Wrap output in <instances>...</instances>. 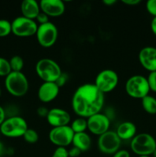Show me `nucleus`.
<instances>
[{"mask_svg": "<svg viewBox=\"0 0 156 157\" xmlns=\"http://www.w3.org/2000/svg\"><path fill=\"white\" fill-rule=\"evenodd\" d=\"M104 101V94L94 84H84L75 90L72 98L71 106L76 115L87 119L100 113Z\"/></svg>", "mask_w": 156, "mask_h": 157, "instance_id": "obj_1", "label": "nucleus"}, {"mask_svg": "<svg viewBox=\"0 0 156 157\" xmlns=\"http://www.w3.org/2000/svg\"><path fill=\"white\" fill-rule=\"evenodd\" d=\"M5 86L10 94L18 98L25 95L29 88L27 77L22 72H11L6 77Z\"/></svg>", "mask_w": 156, "mask_h": 157, "instance_id": "obj_2", "label": "nucleus"}, {"mask_svg": "<svg viewBox=\"0 0 156 157\" xmlns=\"http://www.w3.org/2000/svg\"><path fill=\"white\" fill-rule=\"evenodd\" d=\"M35 71L44 82H55L62 73L59 64L50 58H42L37 62Z\"/></svg>", "mask_w": 156, "mask_h": 157, "instance_id": "obj_3", "label": "nucleus"}, {"mask_svg": "<svg viewBox=\"0 0 156 157\" xmlns=\"http://www.w3.org/2000/svg\"><path fill=\"white\" fill-rule=\"evenodd\" d=\"M130 147L132 151L139 156H149L156 150V140L149 133H139L132 140Z\"/></svg>", "mask_w": 156, "mask_h": 157, "instance_id": "obj_4", "label": "nucleus"}, {"mask_svg": "<svg viewBox=\"0 0 156 157\" xmlns=\"http://www.w3.org/2000/svg\"><path fill=\"white\" fill-rule=\"evenodd\" d=\"M27 122L19 116H12L6 118L0 126V131L3 136L9 138H18L23 136L28 130Z\"/></svg>", "mask_w": 156, "mask_h": 157, "instance_id": "obj_5", "label": "nucleus"}, {"mask_svg": "<svg viewBox=\"0 0 156 157\" xmlns=\"http://www.w3.org/2000/svg\"><path fill=\"white\" fill-rule=\"evenodd\" d=\"M125 89L128 96L136 99H142L150 91L147 78L142 75L130 77L125 82Z\"/></svg>", "mask_w": 156, "mask_h": 157, "instance_id": "obj_6", "label": "nucleus"}, {"mask_svg": "<svg viewBox=\"0 0 156 157\" xmlns=\"http://www.w3.org/2000/svg\"><path fill=\"white\" fill-rule=\"evenodd\" d=\"M35 35L40 45L43 48H50L53 46L58 40V28L50 21L45 24L38 25Z\"/></svg>", "mask_w": 156, "mask_h": 157, "instance_id": "obj_7", "label": "nucleus"}, {"mask_svg": "<svg viewBox=\"0 0 156 157\" xmlns=\"http://www.w3.org/2000/svg\"><path fill=\"white\" fill-rule=\"evenodd\" d=\"M12 32L18 37H30L36 34L38 23L35 20L29 19L23 16L15 18L11 22Z\"/></svg>", "mask_w": 156, "mask_h": 157, "instance_id": "obj_8", "label": "nucleus"}, {"mask_svg": "<svg viewBox=\"0 0 156 157\" xmlns=\"http://www.w3.org/2000/svg\"><path fill=\"white\" fill-rule=\"evenodd\" d=\"M119 83V76L113 70L106 69L99 72L96 77L94 84L102 94L113 91Z\"/></svg>", "mask_w": 156, "mask_h": 157, "instance_id": "obj_9", "label": "nucleus"}, {"mask_svg": "<svg viewBox=\"0 0 156 157\" xmlns=\"http://www.w3.org/2000/svg\"><path fill=\"white\" fill-rule=\"evenodd\" d=\"M121 141L116 132L109 130L99 136L98 148L104 154L113 155L119 150Z\"/></svg>", "mask_w": 156, "mask_h": 157, "instance_id": "obj_10", "label": "nucleus"}, {"mask_svg": "<svg viewBox=\"0 0 156 157\" xmlns=\"http://www.w3.org/2000/svg\"><path fill=\"white\" fill-rule=\"evenodd\" d=\"M73 136L70 126L53 127L49 133V140L58 147H66L72 144Z\"/></svg>", "mask_w": 156, "mask_h": 157, "instance_id": "obj_11", "label": "nucleus"}, {"mask_svg": "<svg viewBox=\"0 0 156 157\" xmlns=\"http://www.w3.org/2000/svg\"><path fill=\"white\" fill-rule=\"evenodd\" d=\"M87 130L91 133L101 136L109 131L110 127V120L107 115L98 113L87 118Z\"/></svg>", "mask_w": 156, "mask_h": 157, "instance_id": "obj_12", "label": "nucleus"}, {"mask_svg": "<svg viewBox=\"0 0 156 157\" xmlns=\"http://www.w3.org/2000/svg\"><path fill=\"white\" fill-rule=\"evenodd\" d=\"M139 61L145 70L149 72L156 71V48L147 46L141 49Z\"/></svg>", "mask_w": 156, "mask_h": 157, "instance_id": "obj_13", "label": "nucleus"}, {"mask_svg": "<svg viewBox=\"0 0 156 157\" xmlns=\"http://www.w3.org/2000/svg\"><path fill=\"white\" fill-rule=\"evenodd\" d=\"M47 123L53 127L68 126L70 122V113L61 108H52L49 110L47 117Z\"/></svg>", "mask_w": 156, "mask_h": 157, "instance_id": "obj_14", "label": "nucleus"}, {"mask_svg": "<svg viewBox=\"0 0 156 157\" xmlns=\"http://www.w3.org/2000/svg\"><path fill=\"white\" fill-rule=\"evenodd\" d=\"M41 12L48 17H58L65 12V5L61 0H41L39 2Z\"/></svg>", "mask_w": 156, "mask_h": 157, "instance_id": "obj_15", "label": "nucleus"}, {"mask_svg": "<svg viewBox=\"0 0 156 157\" xmlns=\"http://www.w3.org/2000/svg\"><path fill=\"white\" fill-rule=\"evenodd\" d=\"M60 87L55 82H43L38 90V98L43 103H50L56 99Z\"/></svg>", "mask_w": 156, "mask_h": 157, "instance_id": "obj_16", "label": "nucleus"}, {"mask_svg": "<svg viewBox=\"0 0 156 157\" xmlns=\"http://www.w3.org/2000/svg\"><path fill=\"white\" fill-rule=\"evenodd\" d=\"M21 16L35 20L41 12L39 3L35 0H24L21 4Z\"/></svg>", "mask_w": 156, "mask_h": 157, "instance_id": "obj_17", "label": "nucleus"}, {"mask_svg": "<svg viewBox=\"0 0 156 157\" xmlns=\"http://www.w3.org/2000/svg\"><path fill=\"white\" fill-rule=\"evenodd\" d=\"M116 133L121 140H132L136 135V127L133 123L125 121L119 124Z\"/></svg>", "mask_w": 156, "mask_h": 157, "instance_id": "obj_18", "label": "nucleus"}, {"mask_svg": "<svg viewBox=\"0 0 156 157\" xmlns=\"http://www.w3.org/2000/svg\"><path fill=\"white\" fill-rule=\"evenodd\" d=\"M72 144L73 147L79 149L81 152H86L91 147V138L85 132L74 133Z\"/></svg>", "mask_w": 156, "mask_h": 157, "instance_id": "obj_19", "label": "nucleus"}, {"mask_svg": "<svg viewBox=\"0 0 156 157\" xmlns=\"http://www.w3.org/2000/svg\"><path fill=\"white\" fill-rule=\"evenodd\" d=\"M143 110L149 114H156V99L152 96L147 95L142 99Z\"/></svg>", "mask_w": 156, "mask_h": 157, "instance_id": "obj_20", "label": "nucleus"}, {"mask_svg": "<svg viewBox=\"0 0 156 157\" xmlns=\"http://www.w3.org/2000/svg\"><path fill=\"white\" fill-rule=\"evenodd\" d=\"M74 133H84L87 130V120L84 117H78L72 121L70 125Z\"/></svg>", "mask_w": 156, "mask_h": 157, "instance_id": "obj_21", "label": "nucleus"}, {"mask_svg": "<svg viewBox=\"0 0 156 157\" xmlns=\"http://www.w3.org/2000/svg\"><path fill=\"white\" fill-rule=\"evenodd\" d=\"M11 70L15 72H21L24 67V60L19 55H14L9 60Z\"/></svg>", "mask_w": 156, "mask_h": 157, "instance_id": "obj_22", "label": "nucleus"}, {"mask_svg": "<svg viewBox=\"0 0 156 157\" xmlns=\"http://www.w3.org/2000/svg\"><path fill=\"white\" fill-rule=\"evenodd\" d=\"M23 138L28 144H34L38 142V139H39V136H38V133H37V131H35V130L28 128V130H26L25 133L23 135Z\"/></svg>", "mask_w": 156, "mask_h": 157, "instance_id": "obj_23", "label": "nucleus"}, {"mask_svg": "<svg viewBox=\"0 0 156 157\" xmlns=\"http://www.w3.org/2000/svg\"><path fill=\"white\" fill-rule=\"evenodd\" d=\"M12 32V24L6 19H0V38L6 37Z\"/></svg>", "mask_w": 156, "mask_h": 157, "instance_id": "obj_24", "label": "nucleus"}, {"mask_svg": "<svg viewBox=\"0 0 156 157\" xmlns=\"http://www.w3.org/2000/svg\"><path fill=\"white\" fill-rule=\"evenodd\" d=\"M12 72L9 61L0 57V77H7Z\"/></svg>", "mask_w": 156, "mask_h": 157, "instance_id": "obj_25", "label": "nucleus"}, {"mask_svg": "<svg viewBox=\"0 0 156 157\" xmlns=\"http://www.w3.org/2000/svg\"><path fill=\"white\" fill-rule=\"evenodd\" d=\"M150 90L156 93V71L150 72L147 78Z\"/></svg>", "mask_w": 156, "mask_h": 157, "instance_id": "obj_26", "label": "nucleus"}, {"mask_svg": "<svg viewBox=\"0 0 156 157\" xmlns=\"http://www.w3.org/2000/svg\"><path fill=\"white\" fill-rule=\"evenodd\" d=\"M51 157H69L68 150L66 147H57Z\"/></svg>", "mask_w": 156, "mask_h": 157, "instance_id": "obj_27", "label": "nucleus"}, {"mask_svg": "<svg viewBox=\"0 0 156 157\" xmlns=\"http://www.w3.org/2000/svg\"><path fill=\"white\" fill-rule=\"evenodd\" d=\"M146 9L150 15L156 17V0H148L146 2Z\"/></svg>", "mask_w": 156, "mask_h": 157, "instance_id": "obj_28", "label": "nucleus"}, {"mask_svg": "<svg viewBox=\"0 0 156 157\" xmlns=\"http://www.w3.org/2000/svg\"><path fill=\"white\" fill-rule=\"evenodd\" d=\"M68 79H69L68 75H67V73H65V72H62L61 75H60L59 78H58V80L55 81V83H56L57 85L61 88V87H64V86L67 84Z\"/></svg>", "mask_w": 156, "mask_h": 157, "instance_id": "obj_29", "label": "nucleus"}, {"mask_svg": "<svg viewBox=\"0 0 156 157\" xmlns=\"http://www.w3.org/2000/svg\"><path fill=\"white\" fill-rule=\"evenodd\" d=\"M36 20L37 21H38V23L39 25H43V24H45V23L48 22L49 21V17L47 16L46 14H44V12H41L39 13V15L37 16L36 18Z\"/></svg>", "mask_w": 156, "mask_h": 157, "instance_id": "obj_30", "label": "nucleus"}, {"mask_svg": "<svg viewBox=\"0 0 156 157\" xmlns=\"http://www.w3.org/2000/svg\"><path fill=\"white\" fill-rule=\"evenodd\" d=\"M49 110L46 107L41 106L37 109V114L40 117H47V114H48Z\"/></svg>", "mask_w": 156, "mask_h": 157, "instance_id": "obj_31", "label": "nucleus"}, {"mask_svg": "<svg viewBox=\"0 0 156 157\" xmlns=\"http://www.w3.org/2000/svg\"><path fill=\"white\" fill-rule=\"evenodd\" d=\"M82 152L77 149L76 147H73L70 150H68V154H69V157H78L81 154Z\"/></svg>", "mask_w": 156, "mask_h": 157, "instance_id": "obj_32", "label": "nucleus"}, {"mask_svg": "<svg viewBox=\"0 0 156 157\" xmlns=\"http://www.w3.org/2000/svg\"><path fill=\"white\" fill-rule=\"evenodd\" d=\"M113 157H130V153L125 150H119L113 155Z\"/></svg>", "mask_w": 156, "mask_h": 157, "instance_id": "obj_33", "label": "nucleus"}, {"mask_svg": "<svg viewBox=\"0 0 156 157\" xmlns=\"http://www.w3.org/2000/svg\"><path fill=\"white\" fill-rule=\"evenodd\" d=\"M122 2L126 6H135L141 2V0H122Z\"/></svg>", "mask_w": 156, "mask_h": 157, "instance_id": "obj_34", "label": "nucleus"}, {"mask_svg": "<svg viewBox=\"0 0 156 157\" xmlns=\"http://www.w3.org/2000/svg\"><path fill=\"white\" fill-rule=\"evenodd\" d=\"M6 110L5 109L3 108L2 106H0V126L2 125L3 122H4L5 120L6 119Z\"/></svg>", "mask_w": 156, "mask_h": 157, "instance_id": "obj_35", "label": "nucleus"}, {"mask_svg": "<svg viewBox=\"0 0 156 157\" xmlns=\"http://www.w3.org/2000/svg\"><path fill=\"white\" fill-rule=\"evenodd\" d=\"M151 32H153L154 35L156 36V17H154L151 21Z\"/></svg>", "mask_w": 156, "mask_h": 157, "instance_id": "obj_36", "label": "nucleus"}, {"mask_svg": "<svg viewBox=\"0 0 156 157\" xmlns=\"http://www.w3.org/2000/svg\"><path fill=\"white\" fill-rule=\"evenodd\" d=\"M106 6H112L116 3V0H103L102 2Z\"/></svg>", "mask_w": 156, "mask_h": 157, "instance_id": "obj_37", "label": "nucleus"}, {"mask_svg": "<svg viewBox=\"0 0 156 157\" xmlns=\"http://www.w3.org/2000/svg\"><path fill=\"white\" fill-rule=\"evenodd\" d=\"M5 151H6V149H5L4 144L0 142V157H2L5 154Z\"/></svg>", "mask_w": 156, "mask_h": 157, "instance_id": "obj_38", "label": "nucleus"}, {"mask_svg": "<svg viewBox=\"0 0 156 157\" xmlns=\"http://www.w3.org/2000/svg\"><path fill=\"white\" fill-rule=\"evenodd\" d=\"M152 156H153V157H156V150H154V153H152Z\"/></svg>", "mask_w": 156, "mask_h": 157, "instance_id": "obj_39", "label": "nucleus"}, {"mask_svg": "<svg viewBox=\"0 0 156 157\" xmlns=\"http://www.w3.org/2000/svg\"><path fill=\"white\" fill-rule=\"evenodd\" d=\"M139 157H150L148 156H139Z\"/></svg>", "mask_w": 156, "mask_h": 157, "instance_id": "obj_40", "label": "nucleus"}, {"mask_svg": "<svg viewBox=\"0 0 156 157\" xmlns=\"http://www.w3.org/2000/svg\"><path fill=\"white\" fill-rule=\"evenodd\" d=\"M2 95V90H1V88H0V96H1Z\"/></svg>", "mask_w": 156, "mask_h": 157, "instance_id": "obj_41", "label": "nucleus"}]
</instances>
